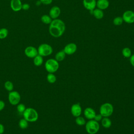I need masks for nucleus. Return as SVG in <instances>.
Instances as JSON below:
<instances>
[{
  "instance_id": "1",
  "label": "nucleus",
  "mask_w": 134,
  "mask_h": 134,
  "mask_svg": "<svg viewBox=\"0 0 134 134\" xmlns=\"http://www.w3.org/2000/svg\"><path fill=\"white\" fill-rule=\"evenodd\" d=\"M65 25L64 21L59 18L52 19L49 24V32L50 35L54 38L61 37L65 32Z\"/></svg>"
},
{
  "instance_id": "2",
  "label": "nucleus",
  "mask_w": 134,
  "mask_h": 134,
  "mask_svg": "<svg viewBox=\"0 0 134 134\" xmlns=\"http://www.w3.org/2000/svg\"><path fill=\"white\" fill-rule=\"evenodd\" d=\"M23 117L28 122H35L38 119L39 115L37 111L31 107L26 108L23 113Z\"/></svg>"
},
{
  "instance_id": "3",
  "label": "nucleus",
  "mask_w": 134,
  "mask_h": 134,
  "mask_svg": "<svg viewBox=\"0 0 134 134\" xmlns=\"http://www.w3.org/2000/svg\"><path fill=\"white\" fill-rule=\"evenodd\" d=\"M99 128L98 122L94 119L89 120L85 124V130L88 134H96L98 132Z\"/></svg>"
},
{
  "instance_id": "4",
  "label": "nucleus",
  "mask_w": 134,
  "mask_h": 134,
  "mask_svg": "<svg viewBox=\"0 0 134 134\" xmlns=\"http://www.w3.org/2000/svg\"><path fill=\"white\" fill-rule=\"evenodd\" d=\"M114 107L109 103H105L101 105L99 108V114L103 117H109L113 113Z\"/></svg>"
},
{
  "instance_id": "5",
  "label": "nucleus",
  "mask_w": 134,
  "mask_h": 134,
  "mask_svg": "<svg viewBox=\"0 0 134 134\" xmlns=\"http://www.w3.org/2000/svg\"><path fill=\"white\" fill-rule=\"evenodd\" d=\"M44 67L48 72L53 73L57 71L59 69V62L57 61L55 59H48L45 62Z\"/></svg>"
},
{
  "instance_id": "6",
  "label": "nucleus",
  "mask_w": 134,
  "mask_h": 134,
  "mask_svg": "<svg viewBox=\"0 0 134 134\" xmlns=\"http://www.w3.org/2000/svg\"><path fill=\"white\" fill-rule=\"evenodd\" d=\"M37 50L38 54L42 57L49 56L53 52L52 47L48 43H42L40 44Z\"/></svg>"
},
{
  "instance_id": "7",
  "label": "nucleus",
  "mask_w": 134,
  "mask_h": 134,
  "mask_svg": "<svg viewBox=\"0 0 134 134\" xmlns=\"http://www.w3.org/2000/svg\"><path fill=\"white\" fill-rule=\"evenodd\" d=\"M8 99L9 103L12 105H17L20 103L21 99V96L20 94L15 91L9 92L8 94Z\"/></svg>"
},
{
  "instance_id": "8",
  "label": "nucleus",
  "mask_w": 134,
  "mask_h": 134,
  "mask_svg": "<svg viewBox=\"0 0 134 134\" xmlns=\"http://www.w3.org/2000/svg\"><path fill=\"white\" fill-rule=\"evenodd\" d=\"M122 18L124 22L131 24L134 23V12L131 10H127L122 14Z\"/></svg>"
},
{
  "instance_id": "9",
  "label": "nucleus",
  "mask_w": 134,
  "mask_h": 134,
  "mask_svg": "<svg viewBox=\"0 0 134 134\" xmlns=\"http://www.w3.org/2000/svg\"><path fill=\"white\" fill-rule=\"evenodd\" d=\"M25 54L29 58H34L36 55L38 54V50L34 46H28L24 50Z\"/></svg>"
},
{
  "instance_id": "10",
  "label": "nucleus",
  "mask_w": 134,
  "mask_h": 134,
  "mask_svg": "<svg viewBox=\"0 0 134 134\" xmlns=\"http://www.w3.org/2000/svg\"><path fill=\"white\" fill-rule=\"evenodd\" d=\"M77 49V45L75 43L70 42L65 45L63 50L66 54L72 55L76 51Z\"/></svg>"
},
{
  "instance_id": "11",
  "label": "nucleus",
  "mask_w": 134,
  "mask_h": 134,
  "mask_svg": "<svg viewBox=\"0 0 134 134\" xmlns=\"http://www.w3.org/2000/svg\"><path fill=\"white\" fill-rule=\"evenodd\" d=\"M83 5L84 7L90 11L92 14L93 10L96 7V0H83Z\"/></svg>"
},
{
  "instance_id": "12",
  "label": "nucleus",
  "mask_w": 134,
  "mask_h": 134,
  "mask_svg": "<svg viewBox=\"0 0 134 134\" xmlns=\"http://www.w3.org/2000/svg\"><path fill=\"white\" fill-rule=\"evenodd\" d=\"M61 14V9L58 6H52L49 10V15L52 19L58 18Z\"/></svg>"
},
{
  "instance_id": "13",
  "label": "nucleus",
  "mask_w": 134,
  "mask_h": 134,
  "mask_svg": "<svg viewBox=\"0 0 134 134\" xmlns=\"http://www.w3.org/2000/svg\"><path fill=\"white\" fill-rule=\"evenodd\" d=\"M71 113L72 115L75 117L81 116L82 114V107L80 103L74 104L71 107Z\"/></svg>"
},
{
  "instance_id": "14",
  "label": "nucleus",
  "mask_w": 134,
  "mask_h": 134,
  "mask_svg": "<svg viewBox=\"0 0 134 134\" xmlns=\"http://www.w3.org/2000/svg\"><path fill=\"white\" fill-rule=\"evenodd\" d=\"M22 4L21 0H10V6L14 12L20 11L21 9Z\"/></svg>"
},
{
  "instance_id": "15",
  "label": "nucleus",
  "mask_w": 134,
  "mask_h": 134,
  "mask_svg": "<svg viewBox=\"0 0 134 134\" xmlns=\"http://www.w3.org/2000/svg\"><path fill=\"white\" fill-rule=\"evenodd\" d=\"M84 115L85 117L88 119H94L95 115H96V112L94 109L91 107H87L84 110Z\"/></svg>"
},
{
  "instance_id": "16",
  "label": "nucleus",
  "mask_w": 134,
  "mask_h": 134,
  "mask_svg": "<svg viewBox=\"0 0 134 134\" xmlns=\"http://www.w3.org/2000/svg\"><path fill=\"white\" fill-rule=\"evenodd\" d=\"M109 6L108 0H97L96 1V7L102 10L106 9Z\"/></svg>"
},
{
  "instance_id": "17",
  "label": "nucleus",
  "mask_w": 134,
  "mask_h": 134,
  "mask_svg": "<svg viewBox=\"0 0 134 134\" xmlns=\"http://www.w3.org/2000/svg\"><path fill=\"white\" fill-rule=\"evenodd\" d=\"M92 14L93 15V16L97 19H101L104 17V12L103 10L102 9H100L99 8H95L92 13Z\"/></svg>"
},
{
  "instance_id": "18",
  "label": "nucleus",
  "mask_w": 134,
  "mask_h": 134,
  "mask_svg": "<svg viewBox=\"0 0 134 134\" xmlns=\"http://www.w3.org/2000/svg\"><path fill=\"white\" fill-rule=\"evenodd\" d=\"M66 56V54L63 51V50L58 51L55 55V59L58 61L61 62L64 60Z\"/></svg>"
},
{
  "instance_id": "19",
  "label": "nucleus",
  "mask_w": 134,
  "mask_h": 134,
  "mask_svg": "<svg viewBox=\"0 0 134 134\" xmlns=\"http://www.w3.org/2000/svg\"><path fill=\"white\" fill-rule=\"evenodd\" d=\"M101 124L105 128H109L111 126V121L108 117H103L101 120Z\"/></svg>"
},
{
  "instance_id": "20",
  "label": "nucleus",
  "mask_w": 134,
  "mask_h": 134,
  "mask_svg": "<svg viewBox=\"0 0 134 134\" xmlns=\"http://www.w3.org/2000/svg\"><path fill=\"white\" fill-rule=\"evenodd\" d=\"M33 59H34L33 62L35 66H41L43 62V57L41 56L39 54H38Z\"/></svg>"
},
{
  "instance_id": "21",
  "label": "nucleus",
  "mask_w": 134,
  "mask_h": 134,
  "mask_svg": "<svg viewBox=\"0 0 134 134\" xmlns=\"http://www.w3.org/2000/svg\"><path fill=\"white\" fill-rule=\"evenodd\" d=\"M122 55L126 58H129L132 55V52L131 49L128 47H125L122 49L121 51Z\"/></svg>"
},
{
  "instance_id": "22",
  "label": "nucleus",
  "mask_w": 134,
  "mask_h": 134,
  "mask_svg": "<svg viewBox=\"0 0 134 134\" xmlns=\"http://www.w3.org/2000/svg\"><path fill=\"white\" fill-rule=\"evenodd\" d=\"M40 19L42 23L47 25H49L52 20V19L49 15H43L41 16Z\"/></svg>"
},
{
  "instance_id": "23",
  "label": "nucleus",
  "mask_w": 134,
  "mask_h": 134,
  "mask_svg": "<svg viewBox=\"0 0 134 134\" xmlns=\"http://www.w3.org/2000/svg\"><path fill=\"white\" fill-rule=\"evenodd\" d=\"M19 127L22 129H25L28 127V121L25 118H21L19 121Z\"/></svg>"
},
{
  "instance_id": "24",
  "label": "nucleus",
  "mask_w": 134,
  "mask_h": 134,
  "mask_svg": "<svg viewBox=\"0 0 134 134\" xmlns=\"http://www.w3.org/2000/svg\"><path fill=\"white\" fill-rule=\"evenodd\" d=\"M47 81L51 84L54 83L57 81V77L53 73H49L47 76Z\"/></svg>"
},
{
  "instance_id": "25",
  "label": "nucleus",
  "mask_w": 134,
  "mask_h": 134,
  "mask_svg": "<svg viewBox=\"0 0 134 134\" xmlns=\"http://www.w3.org/2000/svg\"><path fill=\"white\" fill-rule=\"evenodd\" d=\"M123 22H124V20L121 16H117L115 17L113 20V24L115 26H117L121 25Z\"/></svg>"
},
{
  "instance_id": "26",
  "label": "nucleus",
  "mask_w": 134,
  "mask_h": 134,
  "mask_svg": "<svg viewBox=\"0 0 134 134\" xmlns=\"http://www.w3.org/2000/svg\"><path fill=\"white\" fill-rule=\"evenodd\" d=\"M8 35V30L6 28H2L0 29V39L6 38Z\"/></svg>"
},
{
  "instance_id": "27",
  "label": "nucleus",
  "mask_w": 134,
  "mask_h": 134,
  "mask_svg": "<svg viewBox=\"0 0 134 134\" xmlns=\"http://www.w3.org/2000/svg\"><path fill=\"white\" fill-rule=\"evenodd\" d=\"M4 87L7 91L11 92L13 91L14 84L11 81H7L4 83Z\"/></svg>"
},
{
  "instance_id": "28",
  "label": "nucleus",
  "mask_w": 134,
  "mask_h": 134,
  "mask_svg": "<svg viewBox=\"0 0 134 134\" xmlns=\"http://www.w3.org/2000/svg\"><path fill=\"white\" fill-rule=\"evenodd\" d=\"M75 123L79 126H83L86 124V120L84 118L80 116L76 117Z\"/></svg>"
},
{
  "instance_id": "29",
  "label": "nucleus",
  "mask_w": 134,
  "mask_h": 134,
  "mask_svg": "<svg viewBox=\"0 0 134 134\" xmlns=\"http://www.w3.org/2000/svg\"><path fill=\"white\" fill-rule=\"evenodd\" d=\"M17 110L19 113H23L26 109V106L23 103H19L17 105Z\"/></svg>"
},
{
  "instance_id": "30",
  "label": "nucleus",
  "mask_w": 134,
  "mask_h": 134,
  "mask_svg": "<svg viewBox=\"0 0 134 134\" xmlns=\"http://www.w3.org/2000/svg\"><path fill=\"white\" fill-rule=\"evenodd\" d=\"M103 118V117L100 114H96V115H95V117L94 118V120H95V121L98 122V121H101Z\"/></svg>"
},
{
  "instance_id": "31",
  "label": "nucleus",
  "mask_w": 134,
  "mask_h": 134,
  "mask_svg": "<svg viewBox=\"0 0 134 134\" xmlns=\"http://www.w3.org/2000/svg\"><path fill=\"white\" fill-rule=\"evenodd\" d=\"M41 4L46 5H50L52 3L53 0H40Z\"/></svg>"
},
{
  "instance_id": "32",
  "label": "nucleus",
  "mask_w": 134,
  "mask_h": 134,
  "mask_svg": "<svg viewBox=\"0 0 134 134\" xmlns=\"http://www.w3.org/2000/svg\"><path fill=\"white\" fill-rule=\"evenodd\" d=\"M30 8V5L28 3H24L22 4V7H21V9L24 10H27L29 9Z\"/></svg>"
},
{
  "instance_id": "33",
  "label": "nucleus",
  "mask_w": 134,
  "mask_h": 134,
  "mask_svg": "<svg viewBox=\"0 0 134 134\" xmlns=\"http://www.w3.org/2000/svg\"><path fill=\"white\" fill-rule=\"evenodd\" d=\"M129 61L131 65L134 67V54H132L129 58Z\"/></svg>"
},
{
  "instance_id": "34",
  "label": "nucleus",
  "mask_w": 134,
  "mask_h": 134,
  "mask_svg": "<svg viewBox=\"0 0 134 134\" xmlns=\"http://www.w3.org/2000/svg\"><path fill=\"white\" fill-rule=\"evenodd\" d=\"M5 106V104L4 102L2 100H0V111H2L4 108Z\"/></svg>"
},
{
  "instance_id": "35",
  "label": "nucleus",
  "mask_w": 134,
  "mask_h": 134,
  "mask_svg": "<svg viewBox=\"0 0 134 134\" xmlns=\"http://www.w3.org/2000/svg\"><path fill=\"white\" fill-rule=\"evenodd\" d=\"M5 128L3 124H0V134H3L4 132Z\"/></svg>"
},
{
  "instance_id": "36",
  "label": "nucleus",
  "mask_w": 134,
  "mask_h": 134,
  "mask_svg": "<svg viewBox=\"0 0 134 134\" xmlns=\"http://www.w3.org/2000/svg\"><path fill=\"white\" fill-rule=\"evenodd\" d=\"M41 4V2L40 1V0L37 1L36 2V4L37 6H39Z\"/></svg>"
}]
</instances>
